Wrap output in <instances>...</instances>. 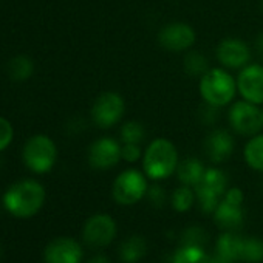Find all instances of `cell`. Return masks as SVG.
<instances>
[{
    "mask_svg": "<svg viewBox=\"0 0 263 263\" xmlns=\"http://www.w3.org/2000/svg\"><path fill=\"white\" fill-rule=\"evenodd\" d=\"M45 201V189L34 180L13 184L4 195V204L14 217L28 218L36 215Z\"/></svg>",
    "mask_w": 263,
    "mask_h": 263,
    "instance_id": "cell-1",
    "label": "cell"
},
{
    "mask_svg": "<svg viewBox=\"0 0 263 263\" xmlns=\"http://www.w3.org/2000/svg\"><path fill=\"white\" fill-rule=\"evenodd\" d=\"M178 152L172 141L167 138L154 140L144 155H143V169L147 178L151 180H166L178 167Z\"/></svg>",
    "mask_w": 263,
    "mask_h": 263,
    "instance_id": "cell-2",
    "label": "cell"
},
{
    "mask_svg": "<svg viewBox=\"0 0 263 263\" xmlns=\"http://www.w3.org/2000/svg\"><path fill=\"white\" fill-rule=\"evenodd\" d=\"M237 93V81L224 68H209L200 79V95L211 107L228 105Z\"/></svg>",
    "mask_w": 263,
    "mask_h": 263,
    "instance_id": "cell-3",
    "label": "cell"
},
{
    "mask_svg": "<svg viewBox=\"0 0 263 263\" xmlns=\"http://www.w3.org/2000/svg\"><path fill=\"white\" fill-rule=\"evenodd\" d=\"M147 175L137 169H127L121 172L111 186V195L116 203L122 206H132L147 195L149 184Z\"/></svg>",
    "mask_w": 263,
    "mask_h": 263,
    "instance_id": "cell-4",
    "label": "cell"
},
{
    "mask_svg": "<svg viewBox=\"0 0 263 263\" xmlns=\"http://www.w3.org/2000/svg\"><path fill=\"white\" fill-rule=\"evenodd\" d=\"M197 201L203 212L212 214L228 191V177L217 167L206 169L201 181L194 187Z\"/></svg>",
    "mask_w": 263,
    "mask_h": 263,
    "instance_id": "cell-5",
    "label": "cell"
},
{
    "mask_svg": "<svg viewBox=\"0 0 263 263\" xmlns=\"http://www.w3.org/2000/svg\"><path fill=\"white\" fill-rule=\"evenodd\" d=\"M229 124L243 137H254L263 127V113L249 101H237L229 110Z\"/></svg>",
    "mask_w": 263,
    "mask_h": 263,
    "instance_id": "cell-6",
    "label": "cell"
},
{
    "mask_svg": "<svg viewBox=\"0 0 263 263\" xmlns=\"http://www.w3.org/2000/svg\"><path fill=\"white\" fill-rule=\"evenodd\" d=\"M56 157H58V151L54 143L45 137V135H37L33 137L25 149H24V160L25 164L37 174H45L48 172L54 163H56Z\"/></svg>",
    "mask_w": 263,
    "mask_h": 263,
    "instance_id": "cell-7",
    "label": "cell"
},
{
    "mask_svg": "<svg viewBox=\"0 0 263 263\" xmlns=\"http://www.w3.org/2000/svg\"><path fill=\"white\" fill-rule=\"evenodd\" d=\"M243 201H245V195L241 189L231 187L226 191L224 197L221 198L217 209L214 211L215 221L221 229L237 231L243 224V218H245Z\"/></svg>",
    "mask_w": 263,
    "mask_h": 263,
    "instance_id": "cell-8",
    "label": "cell"
},
{
    "mask_svg": "<svg viewBox=\"0 0 263 263\" xmlns=\"http://www.w3.org/2000/svg\"><path fill=\"white\" fill-rule=\"evenodd\" d=\"M124 111L125 102L122 96L115 91H105L96 98L91 107V118L98 127L108 128L121 121Z\"/></svg>",
    "mask_w": 263,
    "mask_h": 263,
    "instance_id": "cell-9",
    "label": "cell"
},
{
    "mask_svg": "<svg viewBox=\"0 0 263 263\" xmlns=\"http://www.w3.org/2000/svg\"><path fill=\"white\" fill-rule=\"evenodd\" d=\"M82 237L93 248L108 246L116 237V223L108 214H95L85 221Z\"/></svg>",
    "mask_w": 263,
    "mask_h": 263,
    "instance_id": "cell-10",
    "label": "cell"
},
{
    "mask_svg": "<svg viewBox=\"0 0 263 263\" xmlns=\"http://www.w3.org/2000/svg\"><path fill=\"white\" fill-rule=\"evenodd\" d=\"M197 34L189 24L184 22H171L164 25L158 33L160 45L174 53L186 51L195 44Z\"/></svg>",
    "mask_w": 263,
    "mask_h": 263,
    "instance_id": "cell-11",
    "label": "cell"
},
{
    "mask_svg": "<svg viewBox=\"0 0 263 263\" xmlns=\"http://www.w3.org/2000/svg\"><path fill=\"white\" fill-rule=\"evenodd\" d=\"M237 90L245 101L263 104V65L248 64L237 78Z\"/></svg>",
    "mask_w": 263,
    "mask_h": 263,
    "instance_id": "cell-12",
    "label": "cell"
},
{
    "mask_svg": "<svg viewBox=\"0 0 263 263\" xmlns=\"http://www.w3.org/2000/svg\"><path fill=\"white\" fill-rule=\"evenodd\" d=\"M121 158V144L108 137L96 140L88 149V163L93 169L107 171L115 167Z\"/></svg>",
    "mask_w": 263,
    "mask_h": 263,
    "instance_id": "cell-13",
    "label": "cell"
},
{
    "mask_svg": "<svg viewBox=\"0 0 263 263\" xmlns=\"http://www.w3.org/2000/svg\"><path fill=\"white\" fill-rule=\"evenodd\" d=\"M217 59L224 68H243L249 64L251 51L246 42L237 37H228L223 39L217 47Z\"/></svg>",
    "mask_w": 263,
    "mask_h": 263,
    "instance_id": "cell-14",
    "label": "cell"
},
{
    "mask_svg": "<svg viewBox=\"0 0 263 263\" xmlns=\"http://www.w3.org/2000/svg\"><path fill=\"white\" fill-rule=\"evenodd\" d=\"M45 263H81L82 248L70 237H59L48 243L44 251Z\"/></svg>",
    "mask_w": 263,
    "mask_h": 263,
    "instance_id": "cell-15",
    "label": "cell"
},
{
    "mask_svg": "<svg viewBox=\"0 0 263 263\" xmlns=\"http://www.w3.org/2000/svg\"><path fill=\"white\" fill-rule=\"evenodd\" d=\"M234 146L235 143H234L232 135L223 128L212 130L204 140V152L208 158L215 164L226 161L232 155Z\"/></svg>",
    "mask_w": 263,
    "mask_h": 263,
    "instance_id": "cell-16",
    "label": "cell"
},
{
    "mask_svg": "<svg viewBox=\"0 0 263 263\" xmlns=\"http://www.w3.org/2000/svg\"><path fill=\"white\" fill-rule=\"evenodd\" d=\"M204 172H206V167L197 158H186L180 161L177 167V177L180 183L184 186H191V187H195L201 181Z\"/></svg>",
    "mask_w": 263,
    "mask_h": 263,
    "instance_id": "cell-17",
    "label": "cell"
},
{
    "mask_svg": "<svg viewBox=\"0 0 263 263\" xmlns=\"http://www.w3.org/2000/svg\"><path fill=\"white\" fill-rule=\"evenodd\" d=\"M241 245H243V237L237 235L234 231H226L218 237L215 252L234 263L241 257Z\"/></svg>",
    "mask_w": 263,
    "mask_h": 263,
    "instance_id": "cell-18",
    "label": "cell"
},
{
    "mask_svg": "<svg viewBox=\"0 0 263 263\" xmlns=\"http://www.w3.org/2000/svg\"><path fill=\"white\" fill-rule=\"evenodd\" d=\"M147 243L140 235H132L124 240L119 246V258L124 263H137L146 255Z\"/></svg>",
    "mask_w": 263,
    "mask_h": 263,
    "instance_id": "cell-19",
    "label": "cell"
},
{
    "mask_svg": "<svg viewBox=\"0 0 263 263\" xmlns=\"http://www.w3.org/2000/svg\"><path fill=\"white\" fill-rule=\"evenodd\" d=\"M243 158L249 167L263 172V134L254 135L243 149Z\"/></svg>",
    "mask_w": 263,
    "mask_h": 263,
    "instance_id": "cell-20",
    "label": "cell"
},
{
    "mask_svg": "<svg viewBox=\"0 0 263 263\" xmlns=\"http://www.w3.org/2000/svg\"><path fill=\"white\" fill-rule=\"evenodd\" d=\"M119 137L122 144H141L146 138L144 125L138 121H127L121 125Z\"/></svg>",
    "mask_w": 263,
    "mask_h": 263,
    "instance_id": "cell-21",
    "label": "cell"
},
{
    "mask_svg": "<svg viewBox=\"0 0 263 263\" xmlns=\"http://www.w3.org/2000/svg\"><path fill=\"white\" fill-rule=\"evenodd\" d=\"M209 255L204 252V248L200 246H186L183 245L172 257V263H208Z\"/></svg>",
    "mask_w": 263,
    "mask_h": 263,
    "instance_id": "cell-22",
    "label": "cell"
},
{
    "mask_svg": "<svg viewBox=\"0 0 263 263\" xmlns=\"http://www.w3.org/2000/svg\"><path fill=\"white\" fill-rule=\"evenodd\" d=\"M195 200H197V197H195L194 187L184 186V184H181L178 189H175L174 194H172V197H171L172 208L177 212H187L194 206Z\"/></svg>",
    "mask_w": 263,
    "mask_h": 263,
    "instance_id": "cell-23",
    "label": "cell"
},
{
    "mask_svg": "<svg viewBox=\"0 0 263 263\" xmlns=\"http://www.w3.org/2000/svg\"><path fill=\"white\" fill-rule=\"evenodd\" d=\"M240 260L248 261V263H260V261H263V240H260L257 237L243 238Z\"/></svg>",
    "mask_w": 263,
    "mask_h": 263,
    "instance_id": "cell-24",
    "label": "cell"
},
{
    "mask_svg": "<svg viewBox=\"0 0 263 263\" xmlns=\"http://www.w3.org/2000/svg\"><path fill=\"white\" fill-rule=\"evenodd\" d=\"M209 70V62L204 54L189 51L184 58V71L191 76H203Z\"/></svg>",
    "mask_w": 263,
    "mask_h": 263,
    "instance_id": "cell-25",
    "label": "cell"
},
{
    "mask_svg": "<svg viewBox=\"0 0 263 263\" xmlns=\"http://www.w3.org/2000/svg\"><path fill=\"white\" fill-rule=\"evenodd\" d=\"M34 67H33V62L25 58V56H19V58H14L11 62H10V74L14 81H25L31 76Z\"/></svg>",
    "mask_w": 263,
    "mask_h": 263,
    "instance_id": "cell-26",
    "label": "cell"
},
{
    "mask_svg": "<svg viewBox=\"0 0 263 263\" xmlns=\"http://www.w3.org/2000/svg\"><path fill=\"white\" fill-rule=\"evenodd\" d=\"M181 241L186 246H200V248H204V245L208 241V234L200 226H191V228H187L183 232Z\"/></svg>",
    "mask_w": 263,
    "mask_h": 263,
    "instance_id": "cell-27",
    "label": "cell"
},
{
    "mask_svg": "<svg viewBox=\"0 0 263 263\" xmlns=\"http://www.w3.org/2000/svg\"><path fill=\"white\" fill-rule=\"evenodd\" d=\"M121 158L127 163H137L141 158L140 144H122L121 146Z\"/></svg>",
    "mask_w": 263,
    "mask_h": 263,
    "instance_id": "cell-28",
    "label": "cell"
},
{
    "mask_svg": "<svg viewBox=\"0 0 263 263\" xmlns=\"http://www.w3.org/2000/svg\"><path fill=\"white\" fill-rule=\"evenodd\" d=\"M13 140V127L11 124L4 119V118H0V151H4Z\"/></svg>",
    "mask_w": 263,
    "mask_h": 263,
    "instance_id": "cell-29",
    "label": "cell"
},
{
    "mask_svg": "<svg viewBox=\"0 0 263 263\" xmlns=\"http://www.w3.org/2000/svg\"><path fill=\"white\" fill-rule=\"evenodd\" d=\"M146 197H147L149 201H151L154 206H157V208L163 206L164 201H166V192H164V189L160 187V186H152V187H149Z\"/></svg>",
    "mask_w": 263,
    "mask_h": 263,
    "instance_id": "cell-30",
    "label": "cell"
},
{
    "mask_svg": "<svg viewBox=\"0 0 263 263\" xmlns=\"http://www.w3.org/2000/svg\"><path fill=\"white\" fill-rule=\"evenodd\" d=\"M208 263H232V261H229L228 258H224V257H221L220 254H214V255H209V261Z\"/></svg>",
    "mask_w": 263,
    "mask_h": 263,
    "instance_id": "cell-31",
    "label": "cell"
},
{
    "mask_svg": "<svg viewBox=\"0 0 263 263\" xmlns=\"http://www.w3.org/2000/svg\"><path fill=\"white\" fill-rule=\"evenodd\" d=\"M255 50L258 51V54L263 58V33H260L255 39Z\"/></svg>",
    "mask_w": 263,
    "mask_h": 263,
    "instance_id": "cell-32",
    "label": "cell"
},
{
    "mask_svg": "<svg viewBox=\"0 0 263 263\" xmlns=\"http://www.w3.org/2000/svg\"><path fill=\"white\" fill-rule=\"evenodd\" d=\"M88 263H110V260H108L105 255L99 254V255H95V257H91V258L88 260Z\"/></svg>",
    "mask_w": 263,
    "mask_h": 263,
    "instance_id": "cell-33",
    "label": "cell"
},
{
    "mask_svg": "<svg viewBox=\"0 0 263 263\" xmlns=\"http://www.w3.org/2000/svg\"><path fill=\"white\" fill-rule=\"evenodd\" d=\"M0 258H2V246H0Z\"/></svg>",
    "mask_w": 263,
    "mask_h": 263,
    "instance_id": "cell-34",
    "label": "cell"
},
{
    "mask_svg": "<svg viewBox=\"0 0 263 263\" xmlns=\"http://www.w3.org/2000/svg\"><path fill=\"white\" fill-rule=\"evenodd\" d=\"M261 7H263V0H261Z\"/></svg>",
    "mask_w": 263,
    "mask_h": 263,
    "instance_id": "cell-35",
    "label": "cell"
},
{
    "mask_svg": "<svg viewBox=\"0 0 263 263\" xmlns=\"http://www.w3.org/2000/svg\"><path fill=\"white\" fill-rule=\"evenodd\" d=\"M261 113H263V110H261Z\"/></svg>",
    "mask_w": 263,
    "mask_h": 263,
    "instance_id": "cell-36",
    "label": "cell"
}]
</instances>
